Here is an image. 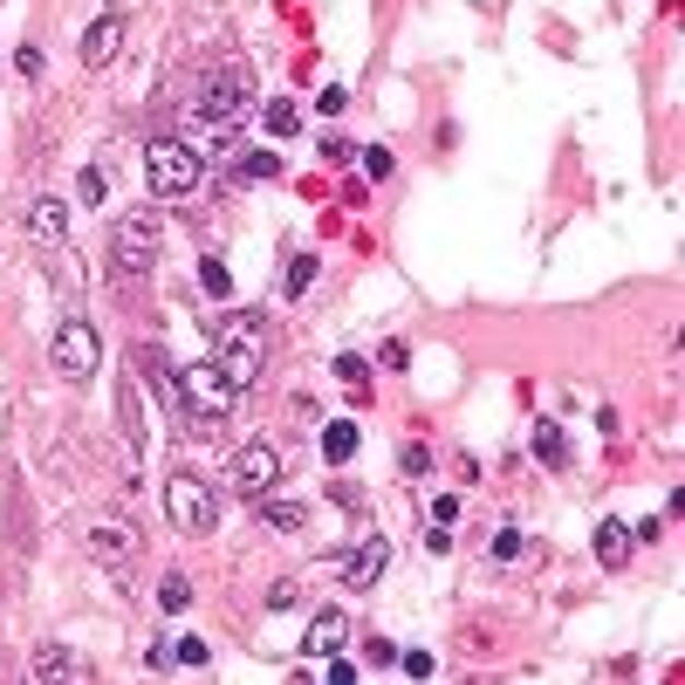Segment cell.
Listing matches in <instances>:
<instances>
[{
    "mask_svg": "<svg viewBox=\"0 0 685 685\" xmlns=\"http://www.w3.org/2000/svg\"><path fill=\"white\" fill-rule=\"evenodd\" d=\"M192 123H213V131H234V123L253 110V69H206L192 83Z\"/></svg>",
    "mask_w": 685,
    "mask_h": 685,
    "instance_id": "6da1fadb",
    "label": "cell"
},
{
    "mask_svg": "<svg viewBox=\"0 0 685 685\" xmlns=\"http://www.w3.org/2000/svg\"><path fill=\"white\" fill-rule=\"evenodd\" d=\"M213 364L234 377V385H261V370H268V329L253 322V316H220L213 322Z\"/></svg>",
    "mask_w": 685,
    "mask_h": 685,
    "instance_id": "7a4b0ae2",
    "label": "cell"
},
{
    "mask_svg": "<svg viewBox=\"0 0 685 685\" xmlns=\"http://www.w3.org/2000/svg\"><path fill=\"white\" fill-rule=\"evenodd\" d=\"M144 179L158 199H179V192H199L206 186V151L192 138H151L144 144Z\"/></svg>",
    "mask_w": 685,
    "mask_h": 685,
    "instance_id": "3957f363",
    "label": "cell"
},
{
    "mask_svg": "<svg viewBox=\"0 0 685 685\" xmlns=\"http://www.w3.org/2000/svg\"><path fill=\"white\" fill-rule=\"evenodd\" d=\"M165 515H172V528H179V535H213L220 528V494H213V480L206 473H192V466H179L165 480Z\"/></svg>",
    "mask_w": 685,
    "mask_h": 685,
    "instance_id": "277c9868",
    "label": "cell"
},
{
    "mask_svg": "<svg viewBox=\"0 0 685 685\" xmlns=\"http://www.w3.org/2000/svg\"><path fill=\"white\" fill-rule=\"evenodd\" d=\"M172 391H179V412H186V418H226V412L240 404V385H234V377H226L213 357L172 370Z\"/></svg>",
    "mask_w": 685,
    "mask_h": 685,
    "instance_id": "5b68a950",
    "label": "cell"
},
{
    "mask_svg": "<svg viewBox=\"0 0 685 685\" xmlns=\"http://www.w3.org/2000/svg\"><path fill=\"white\" fill-rule=\"evenodd\" d=\"M158 253H165V226H158V213H151V206L123 213L110 226V261L123 274H151V268H158Z\"/></svg>",
    "mask_w": 685,
    "mask_h": 685,
    "instance_id": "8992f818",
    "label": "cell"
},
{
    "mask_svg": "<svg viewBox=\"0 0 685 685\" xmlns=\"http://www.w3.org/2000/svg\"><path fill=\"white\" fill-rule=\"evenodd\" d=\"M56 377H69V385H90L96 370H104V343H96V329L83 322V316H69L62 329H56Z\"/></svg>",
    "mask_w": 685,
    "mask_h": 685,
    "instance_id": "52a82bcc",
    "label": "cell"
},
{
    "mask_svg": "<svg viewBox=\"0 0 685 685\" xmlns=\"http://www.w3.org/2000/svg\"><path fill=\"white\" fill-rule=\"evenodd\" d=\"M226 473H234V494H240V500H261L274 480H282V452H274L268 439H247V446L234 452V466H226Z\"/></svg>",
    "mask_w": 685,
    "mask_h": 685,
    "instance_id": "ba28073f",
    "label": "cell"
},
{
    "mask_svg": "<svg viewBox=\"0 0 685 685\" xmlns=\"http://www.w3.org/2000/svg\"><path fill=\"white\" fill-rule=\"evenodd\" d=\"M123 28H131V21H123L117 8L110 14H96L90 28H83V42H75V56H83V69H104L117 48H123Z\"/></svg>",
    "mask_w": 685,
    "mask_h": 685,
    "instance_id": "9c48e42d",
    "label": "cell"
},
{
    "mask_svg": "<svg viewBox=\"0 0 685 685\" xmlns=\"http://www.w3.org/2000/svg\"><path fill=\"white\" fill-rule=\"evenodd\" d=\"M350 645V617L343 611H316L309 617V638H302V658H336Z\"/></svg>",
    "mask_w": 685,
    "mask_h": 685,
    "instance_id": "30bf717a",
    "label": "cell"
},
{
    "mask_svg": "<svg viewBox=\"0 0 685 685\" xmlns=\"http://www.w3.org/2000/svg\"><path fill=\"white\" fill-rule=\"evenodd\" d=\"M83 548L96 555V563H131V555H138V535H131L123 521H96L90 535H83Z\"/></svg>",
    "mask_w": 685,
    "mask_h": 685,
    "instance_id": "8fae6325",
    "label": "cell"
},
{
    "mask_svg": "<svg viewBox=\"0 0 685 685\" xmlns=\"http://www.w3.org/2000/svg\"><path fill=\"white\" fill-rule=\"evenodd\" d=\"M385 563H391V542H385V535H370V542L343 563V582H350V590H370V582L385 576Z\"/></svg>",
    "mask_w": 685,
    "mask_h": 685,
    "instance_id": "7c38bea8",
    "label": "cell"
},
{
    "mask_svg": "<svg viewBox=\"0 0 685 685\" xmlns=\"http://www.w3.org/2000/svg\"><path fill=\"white\" fill-rule=\"evenodd\" d=\"M28 234L42 240V247H56V240H69V206H62V199H28Z\"/></svg>",
    "mask_w": 685,
    "mask_h": 685,
    "instance_id": "4fadbf2b",
    "label": "cell"
},
{
    "mask_svg": "<svg viewBox=\"0 0 685 685\" xmlns=\"http://www.w3.org/2000/svg\"><path fill=\"white\" fill-rule=\"evenodd\" d=\"M253 507H261V521H268V528H282V535H302V528H309V500H282L274 487L253 500Z\"/></svg>",
    "mask_w": 685,
    "mask_h": 685,
    "instance_id": "5bb4252c",
    "label": "cell"
},
{
    "mask_svg": "<svg viewBox=\"0 0 685 685\" xmlns=\"http://www.w3.org/2000/svg\"><path fill=\"white\" fill-rule=\"evenodd\" d=\"M28 678H83V665H75L69 645H42V651L28 658Z\"/></svg>",
    "mask_w": 685,
    "mask_h": 685,
    "instance_id": "9a60e30c",
    "label": "cell"
},
{
    "mask_svg": "<svg viewBox=\"0 0 685 685\" xmlns=\"http://www.w3.org/2000/svg\"><path fill=\"white\" fill-rule=\"evenodd\" d=\"M597 563L603 569H624L630 563V528L624 521H597Z\"/></svg>",
    "mask_w": 685,
    "mask_h": 685,
    "instance_id": "2e32d148",
    "label": "cell"
},
{
    "mask_svg": "<svg viewBox=\"0 0 685 685\" xmlns=\"http://www.w3.org/2000/svg\"><path fill=\"white\" fill-rule=\"evenodd\" d=\"M535 460H542L548 473H563V466H569V433H563L555 418H542V425H535Z\"/></svg>",
    "mask_w": 685,
    "mask_h": 685,
    "instance_id": "e0dca14e",
    "label": "cell"
},
{
    "mask_svg": "<svg viewBox=\"0 0 685 685\" xmlns=\"http://www.w3.org/2000/svg\"><path fill=\"white\" fill-rule=\"evenodd\" d=\"M316 274H322L316 253H288V268H282V295H288V302H302V295L316 288Z\"/></svg>",
    "mask_w": 685,
    "mask_h": 685,
    "instance_id": "ac0fdd59",
    "label": "cell"
},
{
    "mask_svg": "<svg viewBox=\"0 0 685 685\" xmlns=\"http://www.w3.org/2000/svg\"><path fill=\"white\" fill-rule=\"evenodd\" d=\"M322 460L329 466H343V460H357V425L336 418V425H322Z\"/></svg>",
    "mask_w": 685,
    "mask_h": 685,
    "instance_id": "d6986e66",
    "label": "cell"
},
{
    "mask_svg": "<svg viewBox=\"0 0 685 685\" xmlns=\"http://www.w3.org/2000/svg\"><path fill=\"white\" fill-rule=\"evenodd\" d=\"M234 172L240 179H282V158H274V151H253V144H234Z\"/></svg>",
    "mask_w": 685,
    "mask_h": 685,
    "instance_id": "ffe728a7",
    "label": "cell"
},
{
    "mask_svg": "<svg viewBox=\"0 0 685 685\" xmlns=\"http://www.w3.org/2000/svg\"><path fill=\"white\" fill-rule=\"evenodd\" d=\"M261 123H268L274 138H295L302 131V104H295V96H274V104L261 110Z\"/></svg>",
    "mask_w": 685,
    "mask_h": 685,
    "instance_id": "44dd1931",
    "label": "cell"
},
{
    "mask_svg": "<svg viewBox=\"0 0 685 685\" xmlns=\"http://www.w3.org/2000/svg\"><path fill=\"white\" fill-rule=\"evenodd\" d=\"M199 288H206L213 302H226V295H234V268H226V261H213V253H206V261H199Z\"/></svg>",
    "mask_w": 685,
    "mask_h": 685,
    "instance_id": "7402d4cb",
    "label": "cell"
},
{
    "mask_svg": "<svg viewBox=\"0 0 685 685\" xmlns=\"http://www.w3.org/2000/svg\"><path fill=\"white\" fill-rule=\"evenodd\" d=\"M186 603H192V576H179V569H172V576L158 582V611H172V617H179Z\"/></svg>",
    "mask_w": 685,
    "mask_h": 685,
    "instance_id": "603a6c76",
    "label": "cell"
},
{
    "mask_svg": "<svg viewBox=\"0 0 685 685\" xmlns=\"http://www.w3.org/2000/svg\"><path fill=\"white\" fill-rule=\"evenodd\" d=\"M165 658H172V665H192V672H199L213 651H206V638H165Z\"/></svg>",
    "mask_w": 685,
    "mask_h": 685,
    "instance_id": "cb8c5ba5",
    "label": "cell"
},
{
    "mask_svg": "<svg viewBox=\"0 0 685 685\" xmlns=\"http://www.w3.org/2000/svg\"><path fill=\"white\" fill-rule=\"evenodd\" d=\"M123 433H131V446L144 452V398H138V385H123Z\"/></svg>",
    "mask_w": 685,
    "mask_h": 685,
    "instance_id": "d4e9b609",
    "label": "cell"
},
{
    "mask_svg": "<svg viewBox=\"0 0 685 685\" xmlns=\"http://www.w3.org/2000/svg\"><path fill=\"white\" fill-rule=\"evenodd\" d=\"M336 377H343V385H350V391L364 398V385H370V364L357 357V350H343V357H336Z\"/></svg>",
    "mask_w": 685,
    "mask_h": 685,
    "instance_id": "484cf974",
    "label": "cell"
},
{
    "mask_svg": "<svg viewBox=\"0 0 685 685\" xmlns=\"http://www.w3.org/2000/svg\"><path fill=\"white\" fill-rule=\"evenodd\" d=\"M425 466H433V452H425L418 439H404V446H398V473H404V480H418Z\"/></svg>",
    "mask_w": 685,
    "mask_h": 685,
    "instance_id": "4316f807",
    "label": "cell"
},
{
    "mask_svg": "<svg viewBox=\"0 0 685 685\" xmlns=\"http://www.w3.org/2000/svg\"><path fill=\"white\" fill-rule=\"evenodd\" d=\"M521 528H494V563H521Z\"/></svg>",
    "mask_w": 685,
    "mask_h": 685,
    "instance_id": "83f0119b",
    "label": "cell"
},
{
    "mask_svg": "<svg viewBox=\"0 0 685 685\" xmlns=\"http://www.w3.org/2000/svg\"><path fill=\"white\" fill-rule=\"evenodd\" d=\"M364 172H370V179H391V151L385 144H364Z\"/></svg>",
    "mask_w": 685,
    "mask_h": 685,
    "instance_id": "f1b7e54d",
    "label": "cell"
},
{
    "mask_svg": "<svg viewBox=\"0 0 685 685\" xmlns=\"http://www.w3.org/2000/svg\"><path fill=\"white\" fill-rule=\"evenodd\" d=\"M295 597H302V582H274V590H268V611H295Z\"/></svg>",
    "mask_w": 685,
    "mask_h": 685,
    "instance_id": "f546056e",
    "label": "cell"
},
{
    "mask_svg": "<svg viewBox=\"0 0 685 685\" xmlns=\"http://www.w3.org/2000/svg\"><path fill=\"white\" fill-rule=\"evenodd\" d=\"M75 199H83V206H96V199H104V172H83V179H75Z\"/></svg>",
    "mask_w": 685,
    "mask_h": 685,
    "instance_id": "4dcf8cb0",
    "label": "cell"
},
{
    "mask_svg": "<svg viewBox=\"0 0 685 685\" xmlns=\"http://www.w3.org/2000/svg\"><path fill=\"white\" fill-rule=\"evenodd\" d=\"M322 158L329 165H350V158H357V144H350V138H322Z\"/></svg>",
    "mask_w": 685,
    "mask_h": 685,
    "instance_id": "1f68e13d",
    "label": "cell"
},
{
    "mask_svg": "<svg viewBox=\"0 0 685 685\" xmlns=\"http://www.w3.org/2000/svg\"><path fill=\"white\" fill-rule=\"evenodd\" d=\"M343 104H350V90H336V83L316 96V110H322V117H343Z\"/></svg>",
    "mask_w": 685,
    "mask_h": 685,
    "instance_id": "d6a6232c",
    "label": "cell"
},
{
    "mask_svg": "<svg viewBox=\"0 0 685 685\" xmlns=\"http://www.w3.org/2000/svg\"><path fill=\"white\" fill-rule=\"evenodd\" d=\"M377 364H385V370H404V364H412V350H404V343H398V336H391V343H385V350H377Z\"/></svg>",
    "mask_w": 685,
    "mask_h": 685,
    "instance_id": "836d02e7",
    "label": "cell"
},
{
    "mask_svg": "<svg viewBox=\"0 0 685 685\" xmlns=\"http://www.w3.org/2000/svg\"><path fill=\"white\" fill-rule=\"evenodd\" d=\"M14 69H21V75H42V48H35V42L14 48Z\"/></svg>",
    "mask_w": 685,
    "mask_h": 685,
    "instance_id": "e575fe53",
    "label": "cell"
},
{
    "mask_svg": "<svg viewBox=\"0 0 685 685\" xmlns=\"http://www.w3.org/2000/svg\"><path fill=\"white\" fill-rule=\"evenodd\" d=\"M433 521H446V528L460 521V494H439V500H433Z\"/></svg>",
    "mask_w": 685,
    "mask_h": 685,
    "instance_id": "d590c367",
    "label": "cell"
}]
</instances>
